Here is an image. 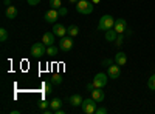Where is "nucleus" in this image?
<instances>
[{"label": "nucleus", "instance_id": "35", "mask_svg": "<svg viewBox=\"0 0 155 114\" xmlns=\"http://www.w3.org/2000/svg\"><path fill=\"white\" fill-rule=\"evenodd\" d=\"M5 5L6 6H11V2H9V0H5Z\"/></svg>", "mask_w": 155, "mask_h": 114}, {"label": "nucleus", "instance_id": "29", "mask_svg": "<svg viewBox=\"0 0 155 114\" xmlns=\"http://www.w3.org/2000/svg\"><path fill=\"white\" fill-rule=\"evenodd\" d=\"M58 11H59V16H67V14H68V9L64 8V6H61Z\"/></svg>", "mask_w": 155, "mask_h": 114}, {"label": "nucleus", "instance_id": "13", "mask_svg": "<svg viewBox=\"0 0 155 114\" xmlns=\"http://www.w3.org/2000/svg\"><path fill=\"white\" fill-rule=\"evenodd\" d=\"M92 97L96 100V102H102V100L106 99V94H104V91H102V88H95V90L92 91Z\"/></svg>", "mask_w": 155, "mask_h": 114}, {"label": "nucleus", "instance_id": "15", "mask_svg": "<svg viewBox=\"0 0 155 114\" xmlns=\"http://www.w3.org/2000/svg\"><path fill=\"white\" fill-rule=\"evenodd\" d=\"M5 14H6V17H8V19H11V20H12V19H16V17H17L19 11H17V8H16V6H12V5H11V6H6V12H5Z\"/></svg>", "mask_w": 155, "mask_h": 114}, {"label": "nucleus", "instance_id": "33", "mask_svg": "<svg viewBox=\"0 0 155 114\" xmlns=\"http://www.w3.org/2000/svg\"><path fill=\"white\" fill-rule=\"evenodd\" d=\"M99 2H101V0H92V3H93V5H98Z\"/></svg>", "mask_w": 155, "mask_h": 114}, {"label": "nucleus", "instance_id": "3", "mask_svg": "<svg viewBox=\"0 0 155 114\" xmlns=\"http://www.w3.org/2000/svg\"><path fill=\"white\" fill-rule=\"evenodd\" d=\"M98 103H99V102H96V100H95L93 97H90V99H84V102H82L81 108H82V111H84L85 114H93V112H96Z\"/></svg>", "mask_w": 155, "mask_h": 114}, {"label": "nucleus", "instance_id": "34", "mask_svg": "<svg viewBox=\"0 0 155 114\" xmlns=\"http://www.w3.org/2000/svg\"><path fill=\"white\" fill-rule=\"evenodd\" d=\"M68 2H70V3H74V5H76L78 2H79V0H68Z\"/></svg>", "mask_w": 155, "mask_h": 114}, {"label": "nucleus", "instance_id": "27", "mask_svg": "<svg viewBox=\"0 0 155 114\" xmlns=\"http://www.w3.org/2000/svg\"><path fill=\"white\" fill-rule=\"evenodd\" d=\"M113 62H115V60H112V59H104V60H102V66L109 68L110 65H113Z\"/></svg>", "mask_w": 155, "mask_h": 114}, {"label": "nucleus", "instance_id": "12", "mask_svg": "<svg viewBox=\"0 0 155 114\" xmlns=\"http://www.w3.org/2000/svg\"><path fill=\"white\" fill-rule=\"evenodd\" d=\"M68 102H70V105H71V106H81V105H82V102H84V99H82V96H81V94H73V96H70Z\"/></svg>", "mask_w": 155, "mask_h": 114}, {"label": "nucleus", "instance_id": "26", "mask_svg": "<svg viewBox=\"0 0 155 114\" xmlns=\"http://www.w3.org/2000/svg\"><path fill=\"white\" fill-rule=\"evenodd\" d=\"M123 42H124V35L123 34H118V37H116V40H115V45L116 46H121Z\"/></svg>", "mask_w": 155, "mask_h": 114}, {"label": "nucleus", "instance_id": "23", "mask_svg": "<svg viewBox=\"0 0 155 114\" xmlns=\"http://www.w3.org/2000/svg\"><path fill=\"white\" fill-rule=\"evenodd\" d=\"M147 88L149 90H155V74L147 79Z\"/></svg>", "mask_w": 155, "mask_h": 114}, {"label": "nucleus", "instance_id": "1", "mask_svg": "<svg viewBox=\"0 0 155 114\" xmlns=\"http://www.w3.org/2000/svg\"><path fill=\"white\" fill-rule=\"evenodd\" d=\"M76 11L79 12V14H92L93 12V3L92 0H79V2L76 3Z\"/></svg>", "mask_w": 155, "mask_h": 114}, {"label": "nucleus", "instance_id": "9", "mask_svg": "<svg viewBox=\"0 0 155 114\" xmlns=\"http://www.w3.org/2000/svg\"><path fill=\"white\" fill-rule=\"evenodd\" d=\"M107 74H109V77L110 79H118L120 75H121V68H120V65H110L109 68H107Z\"/></svg>", "mask_w": 155, "mask_h": 114}, {"label": "nucleus", "instance_id": "6", "mask_svg": "<svg viewBox=\"0 0 155 114\" xmlns=\"http://www.w3.org/2000/svg\"><path fill=\"white\" fill-rule=\"evenodd\" d=\"M107 82H109V74H106V72H98L93 79L95 88H104L107 85Z\"/></svg>", "mask_w": 155, "mask_h": 114}, {"label": "nucleus", "instance_id": "19", "mask_svg": "<svg viewBox=\"0 0 155 114\" xmlns=\"http://www.w3.org/2000/svg\"><path fill=\"white\" fill-rule=\"evenodd\" d=\"M67 34L71 35V37H76L78 34H79V28H78L76 25H70V26L67 28Z\"/></svg>", "mask_w": 155, "mask_h": 114}, {"label": "nucleus", "instance_id": "8", "mask_svg": "<svg viewBox=\"0 0 155 114\" xmlns=\"http://www.w3.org/2000/svg\"><path fill=\"white\" fill-rule=\"evenodd\" d=\"M113 29L118 32V34H124L126 29H127V20H126V19H118V20H115Z\"/></svg>", "mask_w": 155, "mask_h": 114}, {"label": "nucleus", "instance_id": "2", "mask_svg": "<svg viewBox=\"0 0 155 114\" xmlns=\"http://www.w3.org/2000/svg\"><path fill=\"white\" fill-rule=\"evenodd\" d=\"M113 26H115V19H113L112 16H109V14L102 16V17L99 19V22H98V29H101V31L112 29Z\"/></svg>", "mask_w": 155, "mask_h": 114}, {"label": "nucleus", "instance_id": "32", "mask_svg": "<svg viewBox=\"0 0 155 114\" xmlns=\"http://www.w3.org/2000/svg\"><path fill=\"white\" fill-rule=\"evenodd\" d=\"M19 112H20L19 109H12V111H11V114H19Z\"/></svg>", "mask_w": 155, "mask_h": 114}, {"label": "nucleus", "instance_id": "31", "mask_svg": "<svg viewBox=\"0 0 155 114\" xmlns=\"http://www.w3.org/2000/svg\"><path fill=\"white\" fill-rule=\"evenodd\" d=\"M85 90H87V91H90V93H92V91L95 90V85H93V82H90V83H87V86H85Z\"/></svg>", "mask_w": 155, "mask_h": 114}, {"label": "nucleus", "instance_id": "24", "mask_svg": "<svg viewBox=\"0 0 155 114\" xmlns=\"http://www.w3.org/2000/svg\"><path fill=\"white\" fill-rule=\"evenodd\" d=\"M42 86H44V93H45L47 96L53 93V85H51V83H44Z\"/></svg>", "mask_w": 155, "mask_h": 114}, {"label": "nucleus", "instance_id": "14", "mask_svg": "<svg viewBox=\"0 0 155 114\" xmlns=\"http://www.w3.org/2000/svg\"><path fill=\"white\" fill-rule=\"evenodd\" d=\"M54 34H53V31L51 32H45L44 35H42V42L47 45V46H50V45H54Z\"/></svg>", "mask_w": 155, "mask_h": 114}, {"label": "nucleus", "instance_id": "18", "mask_svg": "<svg viewBox=\"0 0 155 114\" xmlns=\"http://www.w3.org/2000/svg\"><path fill=\"white\" fill-rule=\"evenodd\" d=\"M58 53H59V48H58V46H54V45L47 46V56L54 57V56H58Z\"/></svg>", "mask_w": 155, "mask_h": 114}, {"label": "nucleus", "instance_id": "16", "mask_svg": "<svg viewBox=\"0 0 155 114\" xmlns=\"http://www.w3.org/2000/svg\"><path fill=\"white\" fill-rule=\"evenodd\" d=\"M116 37H118V32H116L113 28L106 31V40H107V42H115Z\"/></svg>", "mask_w": 155, "mask_h": 114}, {"label": "nucleus", "instance_id": "11", "mask_svg": "<svg viewBox=\"0 0 155 114\" xmlns=\"http://www.w3.org/2000/svg\"><path fill=\"white\" fill-rule=\"evenodd\" d=\"M115 63L116 65H120V66H124L126 63H127V56H126V53H123V51H120V53H116L115 54Z\"/></svg>", "mask_w": 155, "mask_h": 114}, {"label": "nucleus", "instance_id": "21", "mask_svg": "<svg viewBox=\"0 0 155 114\" xmlns=\"http://www.w3.org/2000/svg\"><path fill=\"white\" fill-rule=\"evenodd\" d=\"M50 6L51 8H53V9H59L61 6H62V2H61V0H50Z\"/></svg>", "mask_w": 155, "mask_h": 114}, {"label": "nucleus", "instance_id": "5", "mask_svg": "<svg viewBox=\"0 0 155 114\" xmlns=\"http://www.w3.org/2000/svg\"><path fill=\"white\" fill-rule=\"evenodd\" d=\"M73 48V37L71 35H64V37H61V40H59V49L61 51H64V53H68L70 49Z\"/></svg>", "mask_w": 155, "mask_h": 114}, {"label": "nucleus", "instance_id": "10", "mask_svg": "<svg viewBox=\"0 0 155 114\" xmlns=\"http://www.w3.org/2000/svg\"><path fill=\"white\" fill-rule=\"evenodd\" d=\"M53 34L56 35V37H64L67 34V28L64 26V25H61V23H54V26H53Z\"/></svg>", "mask_w": 155, "mask_h": 114}, {"label": "nucleus", "instance_id": "25", "mask_svg": "<svg viewBox=\"0 0 155 114\" xmlns=\"http://www.w3.org/2000/svg\"><path fill=\"white\" fill-rule=\"evenodd\" d=\"M37 105H39V109H45V108L50 106V102H48V100H45V99H42Z\"/></svg>", "mask_w": 155, "mask_h": 114}, {"label": "nucleus", "instance_id": "30", "mask_svg": "<svg viewBox=\"0 0 155 114\" xmlns=\"http://www.w3.org/2000/svg\"><path fill=\"white\" fill-rule=\"evenodd\" d=\"M27 3L30 6H37L39 3H41V0H27Z\"/></svg>", "mask_w": 155, "mask_h": 114}, {"label": "nucleus", "instance_id": "20", "mask_svg": "<svg viewBox=\"0 0 155 114\" xmlns=\"http://www.w3.org/2000/svg\"><path fill=\"white\" fill-rule=\"evenodd\" d=\"M51 83H53V85H61L62 83V75L54 72L53 75H51Z\"/></svg>", "mask_w": 155, "mask_h": 114}, {"label": "nucleus", "instance_id": "4", "mask_svg": "<svg viewBox=\"0 0 155 114\" xmlns=\"http://www.w3.org/2000/svg\"><path fill=\"white\" fill-rule=\"evenodd\" d=\"M47 45L44 43V42H37V43H34L33 46H31V56L33 57H42L44 54H47V48H45Z\"/></svg>", "mask_w": 155, "mask_h": 114}, {"label": "nucleus", "instance_id": "22", "mask_svg": "<svg viewBox=\"0 0 155 114\" xmlns=\"http://www.w3.org/2000/svg\"><path fill=\"white\" fill-rule=\"evenodd\" d=\"M8 31L5 29V28H2V29H0V42H6L8 40Z\"/></svg>", "mask_w": 155, "mask_h": 114}, {"label": "nucleus", "instance_id": "17", "mask_svg": "<svg viewBox=\"0 0 155 114\" xmlns=\"http://www.w3.org/2000/svg\"><path fill=\"white\" fill-rule=\"evenodd\" d=\"M62 106V100L59 99V97H56V99H53V100H51V102H50V108L51 109H53V112L56 111V109H59Z\"/></svg>", "mask_w": 155, "mask_h": 114}, {"label": "nucleus", "instance_id": "28", "mask_svg": "<svg viewBox=\"0 0 155 114\" xmlns=\"http://www.w3.org/2000/svg\"><path fill=\"white\" fill-rule=\"evenodd\" d=\"M96 114H107V108L106 106H98L96 108Z\"/></svg>", "mask_w": 155, "mask_h": 114}, {"label": "nucleus", "instance_id": "7", "mask_svg": "<svg viewBox=\"0 0 155 114\" xmlns=\"http://www.w3.org/2000/svg\"><path fill=\"white\" fill-rule=\"evenodd\" d=\"M58 19H59V11L58 9H48L47 12H45V22L47 23H56L58 22Z\"/></svg>", "mask_w": 155, "mask_h": 114}]
</instances>
